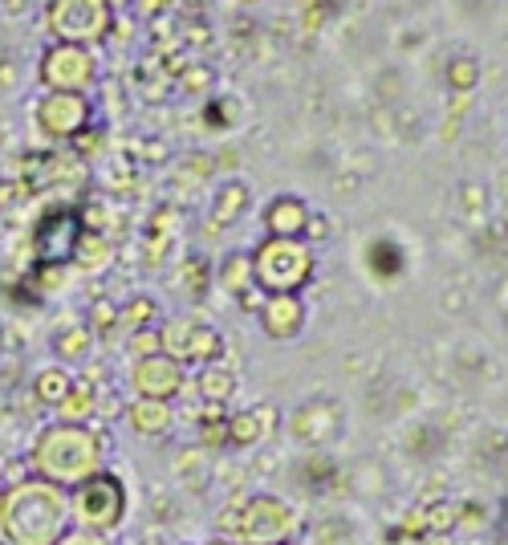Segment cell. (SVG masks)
Wrapping results in <instances>:
<instances>
[{
	"mask_svg": "<svg viewBox=\"0 0 508 545\" xmlns=\"http://www.w3.org/2000/svg\"><path fill=\"white\" fill-rule=\"evenodd\" d=\"M53 411H57V419H61V423H90V415H94V391L74 383V387H70V395L61 399Z\"/></svg>",
	"mask_w": 508,
	"mask_h": 545,
	"instance_id": "10",
	"label": "cell"
},
{
	"mask_svg": "<svg viewBox=\"0 0 508 545\" xmlns=\"http://www.w3.org/2000/svg\"><path fill=\"white\" fill-rule=\"evenodd\" d=\"M126 517V484L114 472H94L82 480L78 489H70V525L90 529V533H114Z\"/></svg>",
	"mask_w": 508,
	"mask_h": 545,
	"instance_id": "3",
	"label": "cell"
},
{
	"mask_svg": "<svg viewBox=\"0 0 508 545\" xmlns=\"http://www.w3.org/2000/svg\"><path fill=\"white\" fill-rule=\"evenodd\" d=\"M143 545H163V541H159V537H147V541H143Z\"/></svg>",
	"mask_w": 508,
	"mask_h": 545,
	"instance_id": "14",
	"label": "cell"
},
{
	"mask_svg": "<svg viewBox=\"0 0 508 545\" xmlns=\"http://www.w3.org/2000/svg\"><path fill=\"white\" fill-rule=\"evenodd\" d=\"M126 419H131V428L139 436H163L171 428V407L163 399H135L126 407Z\"/></svg>",
	"mask_w": 508,
	"mask_h": 545,
	"instance_id": "8",
	"label": "cell"
},
{
	"mask_svg": "<svg viewBox=\"0 0 508 545\" xmlns=\"http://www.w3.org/2000/svg\"><path fill=\"white\" fill-rule=\"evenodd\" d=\"M70 529V493L41 476H21L0 489V545H57Z\"/></svg>",
	"mask_w": 508,
	"mask_h": 545,
	"instance_id": "1",
	"label": "cell"
},
{
	"mask_svg": "<svg viewBox=\"0 0 508 545\" xmlns=\"http://www.w3.org/2000/svg\"><path fill=\"white\" fill-rule=\"evenodd\" d=\"M0 489H5V484H0Z\"/></svg>",
	"mask_w": 508,
	"mask_h": 545,
	"instance_id": "15",
	"label": "cell"
},
{
	"mask_svg": "<svg viewBox=\"0 0 508 545\" xmlns=\"http://www.w3.org/2000/svg\"><path fill=\"white\" fill-rule=\"evenodd\" d=\"M70 387H74V375L66 371V367H41L37 371V379H33V395H37V403H45V407H57L61 399L70 395Z\"/></svg>",
	"mask_w": 508,
	"mask_h": 545,
	"instance_id": "9",
	"label": "cell"
},
{
	"mask_svg": "<svg viewBox=\"0 0 508 545\" xmlns=\"http://www.w3.org/2000/svg\"><path fill=\"white\" fill-rule=\"evenodd\" d=\"M131 383H135L139 399H163V403H167V399L179 391L183 375H179V367H175L171 358H159V354H151V358H139V367H135Z\"/></svg>",
	"mask_w": 508,
	"mask_h": 545,
	"instance_id": "7",
	"label": "cell"
},
{
	"mask_svg": "<svg viewBox=\"0 0 508 545\" xmlns=\"http://www.w3.org/2000/svg\"><path fill=\"white\" fill-rule=\"evenodd\" d=\"M41 82L53 94H86L94 82V62L82 45H53L41 57Z\"/></svg>",
	"mask_w": 508,
	"mask_h": 545,
	"instance_id": "4",
	"label": "cell"
},
{
	"mask_svg": "<svg viewBox=\"0 0 508 545\" xmlns=\"http://www.w3.org/2000/svg\"><path fill=\"white\" fill-rule=\"evenodd\" d=\"M102 460H106V444H102L98 428L53 419L37 432V440L29 448V476H41L70 493L94 472H102Z\"/></svg>",
	"mask_w": 508,
	"mask_h": 545,
	"instance_id": "2",
	"label": "cell"
},
{
	"mask_svg": "<svg viewBox=\"0 0 508 545\" xmlns=\"http://www.w3.org/2000/svg\"><path fill=\"white\" fill-rule=\"evenodd\" d=\"M82 240V224L74 212H49L37 232H33V249H37V265H66L78 253Z\"/></svg>",
	"mask_w": 508,
	"mask_h": 545,
	"instance_id": "6",
	"label": "cell"
},
{
	"mask_svg": "<svg viewBox=\"0 0 508 545\" xmlns=\"http://www.w3.org/2000/svg\"><path fill=\"white\" fill-rule=\"evenodd\" d=\"M57 545H114V541H110L106 533H90V529H74V525H70L66 533L57 537Z\"/></svg>",
	"mask_w": 508,
	"mask_h": 545,
	"instance_id": "12",
	"label": "cell"
},
{
	"mask_svg": "<svg viewBox=\"0 0 508 545\" xmlns=\"http://www.w3.org/2000/svg\"><path fill=\"white\" fill-rule=\"evenodd\" d=\"M17 192H21L17 184H0V212L13 208V196H17Z\"/></svg>",
	"mask_w": 508,
	"mask_h": 545,
	"instance_id": "13",
	"label": "cell"
},
{
	"mask_svg": "<svg viewBox=\"0 0 508 545\" xmlns=\"http://www.w3.org/2000/svg\"><path fill=\"white\" fill-rule=\"evenodd\" d=\"M53 350H57V358L61 362H78L86 350H90V330H61L57 338H53Z\"/></svg>",
	"mask_w": 508,
	"mask_h": 545,
	"instance_id": "11",
	"label": "cell"
},
{
	"mask_svg": "<svg viewBox=\"0 0 508 545\" xmlns=\"http://www.w3.org/2000/svg\"><path fill=\"white\" fill-rule=\"evenodd\" d=\"M37 131L49 139H78L90 127V102L82 94H45L33 110Z\"/></svg>",
	"mask_w": 508,
	"mask_h": 545,
	"instance_id": "5",
	"label": "cell"
}]
</instances>
